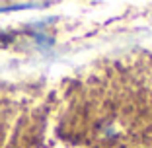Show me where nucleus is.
<instances>
[{
  "label": "nucleus",
  "mask_w": 152,
  "mask_h": 148,
  "mask_svg": "<svg viewBox=\"0 0 152 148\" xmlns=\"http://www.w3.org/2000/svg\"><path fill=\"white\" fill-rule=\"evenodd\" d=\"M20 8H22V6H16V8H2L0 12H8V10H20Z\"/></svg>",
  "instance_id": "obj_1"
}]
</instances>
